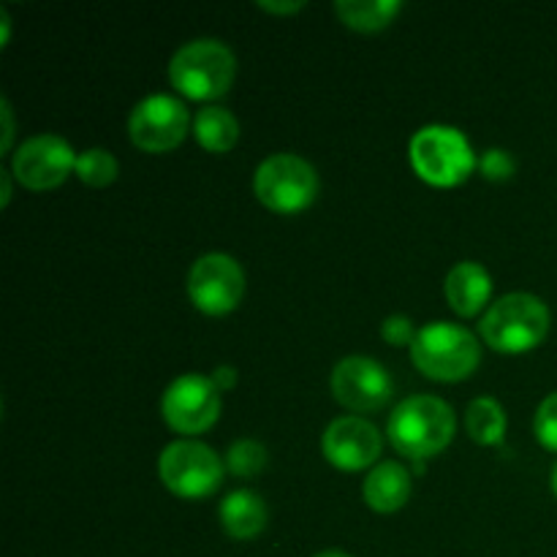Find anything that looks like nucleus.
Here are the masks:
<instances>
[{
  "label": "nucleus",
  "instance_id": "nucleus-1",
  "mask_svg": "<svg viewBox=\"0 0 557 557\" xmlns=\"http://www.w3.org/2000/svg\"><path fill=\"white\" fill-rule=\"evenodd\" d=\"M455 430L457 419L451 406L433 395L406 397L386 422V435H389L392 446L413 462H424L441 455L455 438Z\"/></svg>",
  "mask_w": 557,
  "mask_h": 557
},
{
  "label": "nucleus",
  "instance_id": "nucleus-2",
  "mask_svg": "<svg viewBox=\"0 0 557 557\" xmlns=\"http://www.w3.org/2000/svg\"><path fill=\"white\" fill-rule=\"evenodd\" d=\"M553 315L547 302L536 294L515 292L495 299L482 315V341L498 354H528L547 337Z\"/></svg>",
  "mask_w": 557,
  "mask_h": 557
},
{
  "label": "nucleus",
  "instance_id": "nucleus-3",
  "mask_svg": "<svg viewBox=\"0 0 557 557\" xmlns=\"http://www.w3.org/2000/svg\"><path fill=\"white\" fill-rule=\"evenodd\" d=\"M237 79V58L218 38H196L183 44L169 60V82L190 101H215L226 96Z\"/></svg>",
  "mask_w": 557,
  "mask_h": 557
},
{
  "label": "nucleus",
  "instance_id": "nucleus-4",
  "mask_svg": "<svg viewBox=\"0 0 557 557\" xmlns=\"http://www.w3.org/2000/svg\"><path fill=\"white\" fill-rule=\"evenodd\" d=\"M411 362L424 379L441 384H457L476 373L482 348L471 330L451 321H433L417 332L411 346Z\"/></svg>",
  "mask_w": 557,
  "mask_h": 557
},
{
  "label": "nucleus",
  "instance_id": "nucleus-5",
  "mask_svg": "<svg viewBox=\"0 0 557 557\" xmlns=\"http://www.w3.org/2000/svg\"><path fill=\"white\" fill-rule=\"evenodd\" d=\"M408 158L419 180L433 188H457L479 169V158L466 134L438 123L424 125L413 134Z\"/></svg>",
  "mask_w": 557,
  "mask_h": 557
},
{
  "label": "nucleus",
  "instance_id": "nucleus-6",
  "mask_svg": "<svg viewBox=\"0 0 557 557\" xmlns=\"http://www.w3.org/2000/svg\"><path fill=\"white\" fill-rule=\"evenodd\" d=\"M319 185L313 163L294 152H275L264 158L253 174L256 199L277 215H297L308 210L319 196Z\"/></svg>",
  "mask_w": 557,
  "mask_h": 557
},
{
  "label": "nucleus",
  "instance_id": "nucleus-7",
  "mask_svg": "<svg viewBox=\"0 0 557 557\" xmlns=\"http://www.w3.org/2000/svg\"><path fill=\"white\" fill-rule=\"evenodd\" d=\"M226 462L207 444L194 438L172 441L158 457V473L163 487L183 500L210 498L223 484Z\"/></svg>",
  "mask_w": 557,
  "mask_h": 557
},
{
  "label": "nucleus",
  "instance_id": "nucleus-8",
  "mask_svg": "<svg viewBox=\"0 0 557 557\" xmlns=\"http://www.w3.org/2000/svg\"><path fill=\"white\" fill-rule=\"evenodd\" d=\"M161 413L177 435H201L221 419V389L207 375H180L163 392Z\"/></svg>",
  "mask_w": 557,
  "mask_h": 557
},
{
  "label": "nucleus",
  "instance_id": "nucleus-9",
  "mask_svg": "<svg viewBox=\"0 0 557 557\" xmlns=\"http://www.w3.org/2000/svg\"><path fill=\"white\" fill-rule=\"evenodd\" d=\"M190 120L188 107L174 96H147L134 107L128 117V139L141 152L161 156L174 150L188 136Z\"/></svg>",
  "mask_w": 557,
  "mask_h": 557
},
{
  "label": "nucleus",
  "instance_id": "nucleus-10",
  "mask_svg": "<svg viewBox=\"0 0 557 557\" xmlns=\"http://www.w3.org/2000/svg\"><path fill=\"white\" fill-rule=\"evenodd\" d=\"M188 297L205 315H228L245 297V270L234 256L207 253L188 272Z\"/></svg>",
  "mask_w": 557,
  "mask_h": 557
},
{
  "label": "nucleus",
  "instance_id": "nucleus-11",
  "mask_svg": "<svg viewBox=\"0 0 557 557\" xmlns=\"http://www.w3.org/2000/svg\"><path fill=\"white\" fill-rule=\"evenodd\" d=\"M76 152L63 136L38 134L16 147L11 158V174L27 190H52L69 180L76 169Z\"/></svg>",
  "mask_w": 557,
  "mask_h": 557
},
{
  "label": "nucleus",
  "instance_id": "nucleus-12",
  "mask_svg": "<svg viewBox=\"0 0 557 557\" xmlns=\"http://www.w3.org/2000/svg\"><path fill=\"white\" fill-rule=\"evenodd\" d=\"M332 395L354 413L381 411L395 395V381L381 362L370 357H346L332 370Z\"/></svg>",
  "mask_w": 557,
  "mask_h": 557
},
{
  "label": "nucleus",
  "instance_id": "nucleus-13",
  "mask_svg": "<svg viewBox=\"0 0 557 557\" xmlns=\"http://www.w3.org/2000/svg\"><path fill=\"white\" fill-rule=\"evenodd\" d=\"M384 449L379 428L362 417H337L321 435V455L337 471L357 473L373 466Z\"/></svg>",
  "mask_w": 557,
  "mask_h": 557
},
{
  "label": "nucleus",
  "instance_id": "nucleus-14",
  "mask_svg": "<svg viewBox=\"0 0 557 557\" xmlns=\"http://www.w3.org/2000/svg\"><path fill=\"white\" fill-rule=\"evenodd\" d=\"M446 302L460 319H473L482 313L493 297V277L479 261H460L451 267L444 283Z\"/></svg>",
  "mask_w": 557,
  "mask_h": 557
},
{
  "label": "nucleus",
  "instance_id": "nucleus-15",
  "mask_svg": "<svg viewBox=\"0 0 557 557\" xmlns=\"http://www.w3.org/2000/svg\"><path fill=\"white\" fill-rule=\"evenodd\" d=\"M413 479L400 462H379L362 484V498L379 515H395L411 500Z\"/></svg>",
  "mask_w": 557,
  "mask_h": 557
},
{
  "label": "nucleus",
  "instance_id": "nucleus-16",
  "mask_svg": "<svg viewBox=\"0 0 557 557\" xmlns=\"http://www.w3.org/2000/svg\"><path fill=\"white\" fill-rule=\"evenodd\" d=\"M218 520L221 528L234 539V542H250V539L261 536L270 520L264 498L253 490H234L221 500L218 509Z\"/></svg>",
  "mask_w": 557,
  "mask_h": 557
},
{
  "label": "nucleus",
  "instance_id": "nucleus-17",
  "mask_svg": "<svg viewBox=\"0 0 557 557\" xmlns=\"http://www.w3.org/2000/svg\"><path fill=\"white\" fill-rule=\"evenodd\" d=\"M194 136L207 152L223 156L239 141V120L223 107H205L194 117Z\"/></svg>",
  "mask_w": 557,
  "mask_h": 557
},
{
  "label": "nucleus",
  "instance_id": "nucleus-18",
  "mask_svg": "<svg viewBox=\"0 0 557 557\" xmlns=\"http://www.w3.org/2000/svg\"><path fill=\"white\" fill-rule=\"evenodd\" d=\"M403 11L400 0H337L335 14L351 30L379 33L389 27Z\"/></svg>",
  "mask_w": 557,
  "mask_h": 557
},
{
  "label": "nucleus",
  "instance_id": "nucleus-19",
  "mask_svg": "<svg viewBox=\"0 0 557 557\" xmlns=\"http://www.w3.org/2000/svg\"><path fill=\"white\" fill-rule=\"evenodd\" d=\"M466 430L473 444L498 446L506 438V411L495 397H476L466 411Z\"/></svg>",
  "mask_w": 557,
  "mask_h": 557
},
{
  "label": "nucleus",
  "instance_id": "nucleus-20",
  "mask_svg": "<svg viewBox=\"0 0 557 557\" xmlns=\"http://www.w3.org/2000/svg\"><path fill=\"white\" fill-rule=\"evenodd\" d=\"M74 174L79 177V183L90 185V188H107V185H112L114 180H117L120 163L117 158L109 150H103V147H92V150L82 152V156L76 158Z\"/></svg>",
  "mask_w": 557,
  "mask_h": 557
},
{
  "label": "nucleus",
  "instance_id": "nucleus-21",
  "mask_svg": "<svg viewBox=\"0 0 557 557\" xmlns=\"http://www.w3.org/2000/svg\"><path fill=\"white\" fill-rule=\"evenodd\" d=\"M223 462H226V471L234 473V476L253 479L256 473H261L267 468V449L253 438L234 441L228 446Z\"/></svg>",
  "mask_w": 557,
  "mask_h": 557
},
{
  "label": "nucleus",
  "instance_id": "nucleus-22",
  "mask_svg": "<svg viewBox=\"0 0 557 557\" xmlns=\"http://www.w3.org/2000/svg\"><path fill=\"white\" fill-rule=\"evenodd\" d=\"M533 433L544 449L557 451V392L544 397L542 406H539L536 419H533Z\"/></svg>",
  "mask_w": 557,
  "mask_h": 557
},
{
  "label": "nucleus",
  "instance_id": "nucleus-23",
  "mask_svg": "<svg viewBox=\"0 0 557 557\" xmlns=\"http://www.w3.org/2000/svg\"><path fill=\"white\" fill-rule=\"evenodd\" d=\"M515 169V158L506 150H498V147L484 150L482 156H479V172H482V177L490 180V183H506V180H511Z\"/></svg>",
  "mask_w": 557,
  "mask_h": 557
},
{
  "label": "nucleus",
  "instance_id": "nucleus-24",
  "mask_svg": "<svg viewBox=\"0 0 557 557\" xmlns=\"http://www.w3.org/2000/svg\"><path fill=\"white\" fill-rule=\"evenodd\" d=\"M417 332L419 330H413V321L408 319V315H389V319H384V324H381V337H384V343L397 348H411L413 341H417Z\"/></svg>",
  "mask_w": 557,
  "mask_h": 557
},
{
  "label": "nucleus",
  "instance_id": "nucleus-25",
  "mask_svg": "<svg viewBox=\"0 0 557 557\" xmlns=\"http://www.w3.org/2000/svg\"><path fill=\"white\" fill-rule=\"evenodd\" d=\"M210 379L221 392H232L237 386V370L228 368V364H221V368H215V373Z\"/></svg>",
  "mask_w": 557,
  "mask_h": 557
},
{
  "label": "nucleus",
  "instance_id": "nucleus-26",
  "mask_svg": "<svg viewBox=\"0 0 557 557\" xmlns=\"http://www.w3.org/2000/svg\"><path fill=\"white\" fill-rule=\"evenodd\" d=\"M261 11H270V14H281V16H292L297 11L305 9V3H259Z\"/></svg>",
  "mask_w": 557,
  "mask_h": 557
},
{
  "label": "nucleus",
  "instance_id": "nucleus-27",
  "mask_svg": "<svg viewBox=\"0 0 557 557\" xmlns=\"http://www.w3.org/2000/svg\"><path fill=\"white\" fill-rule=\"evenodd\" d=\"M0 114H3V125H5L3 150H11V139H14V120H11V107H9V101L0 103Z\"/></svg>",
  "mask_w": 557,
  "mask_h": 557
},
{
  "label": "nucleus",
  "instance_id": "nucleus-28",
  "mask_svg": "<svg viewBox=\"0 0 557 557\" xmlns=\"http://www.w3.org/2000/svg\"><path fill=\"white\" fill-rule=\"evenodd\" d=\"M9 199H11V177L9 172H3V207L9 205Z\"/></svg>",
  "mask_w": 557,
  "mask_h": 557
},
{
  "label": "nucleus",
  "instance_id": "nucleus-29",
  "mask_svg": "<svg viewBox=\"0 0 557 557\" xmlns=\"http://www.w3.org/2000/svg\"><path fill=\"white\" fill-rule=\"evenodd\" d=\"M315 557H351V555L341 553V549H326V553H319Z\"/></svg>",
  "mask_w": 557,
  "mask_h": 557
},
{
  "label": "nucleus",
  "instance_id": "nucleus-30",
  "mask_svg": "<svg viewBox=\"0 0 557 557\" xmlns=\"http://www.w3.org/2000/svg\"><path fill=\"white\" fill-rule=\"evenodd\" d=\"M553 493H555V498H557V462H555V468H553Z\"/></svg>",
  "mask_w": 557,
  "mask_h": 557
}]
</instances>
